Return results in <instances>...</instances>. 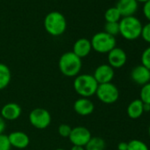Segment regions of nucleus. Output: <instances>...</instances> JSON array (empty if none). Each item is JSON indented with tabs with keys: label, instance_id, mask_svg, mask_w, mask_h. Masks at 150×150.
<instances>
[{
	"label": "nucleus",
	"instance_id": "26",
	"mask_svg": "<svg viewBox=\"0 0 150 150\" xmlns=\"http://www.w3.org/2000/svg\"><path fill=\"white\" fill-rule=\"evenodd\" d=\"M58 133L63 138H69V135L71 132V127L67 124H61L58 126Z\"/></svg>",
	"mask_w": 150,
	"mask_h": 150
},
{
	"label": "nucleus",
	"instance_id": "17",
	"mask_svg": "<svg viewBox=\"0 0 150 150\" xmlns=\"http://www.w3.org/2000/svg\"><path fill=\"white\" fill-rule=\"evenodd\" d=\"M144 103L139 99H135L132 101L127 107V115L132 119H137L142 116L144 113L143 110Z\"/></svg>",
	"mask_w": 150,
	"mask_h": 150
},
{
	"label": "nucleus",
	"instance_id": "1",
	"mask_svg": "<svg viewBox=\"0 0 150 150\" xmlns=\"http://www.w3.org/2000/svg\"><path fill=\"white\" fill-rule=\"evenodd\" d=\"M58 67L61 73L66 77H76L80 74L82 67L81 58L72 51L64 53L58 61Z\"/></svg>",
	"mask_w": 150,
	"mask_h": 150
},
{
	"label": "nucleus",
	"instance_id": "19",
	"mask_svg": "<svg viewBox=\"0 0 150 150\" xmlns=\"http://www.w3.org/2000/svg\"><path fill=\"white\" fill-rule=\"evenodd\" d=\"M106 147L105 140L101 137H92L85 146V150H104Z\"/></svg>",
	"mask_w": 150,
	"mask_h": 150
},
{
	"label": "nucleus",
	"instance_id": "30",
	"mask_svg": "<svg viewBox=\"0 0 150 150\" xmlns=\"http://www.w3.org/2000/svg\"><path fill=\"white\" fill-rule=\"evenodd\" d=\"M6 129V121L0 116V134H2Z\"/></svg>",
	"mask_w": 150,
	"mask_h": 150
},
{
	"label": "nucleus",
	"instance_id": "22",
	"mask_svg": "<svg viewBox=\"0 0 150 150\" xmlns=\"http://www.w3.org/2000/svg\"><path fill=\"white\" fill-rule=\"evenodd\" d=\"M139 100L143 103L150 104V82L142 86L139 94Z\"/></svg>",
	"mask_w": 150,
	"mask_h": 150
},
{
	"label": "nucleus",
	"instance_id": "14",
	"mask_svg": "<svg viewBox=\"0 0 150 150\" xmlns=\"http://www.w3.org/2000/svg\"><path fill=\"white\" fill-rule=\"evenodd\" d=\"M116 7L122 18L133 16L138 10V2L136 0H118Z\"/></svg>",
	"mask_w": 150,
	"mask_h": 150
},
{
	"label": "nucleus",
	"instance_id": "7",
	"mask_svg": "<svg viewBox=\"0 0 150 150\" xmlns=\"http://www.w3.org/2000/svg\"><path fill=\"white\" fill-rule=\"evenodd\" d=\"M29 122L36 129H46L51 123L50 113L43 108L34 109L29 114Z\"/></svg>",
	"mask_w": 150,
	"mask_h": 150
},
{
	"label": "nucleus",
	"instance_id": "15",
	"mask_svg": "<svg viewBox=\"0 0 150 150\" xmlns=\"http://www.w3.org/2000/svg\"><path fill=\"white\" fill-rule=\"evenodd\" d=\"M7 136H8L11 146L13 147L19 148V149L26 148L30 143L28 135L21 131L13 132Z\"/></svg>",
	"mask_w": 150,
	"mask_h": 150
},
{
	"label": "nucleus",
	"instance_id": "16",
	"mask_svg": "<svg viewBox=\"0 0 150 150\" xmlns=\"http://www.w3.org/2000/svg\"><path fill=\"white\" fill-rule=\"evenodd\" d=\"M92 50L91 42L87 38H80L73 44L72 52L80 58L86 57Z\"/></svg>",
	"mask_w": 150,
	"mask_h": 150
},
{
	"label": "nucleus",
	"instance_id": "6",
	"mask_svg": "<svg viewBox=\"0 0 150 150\" xmlns=\"http://www.w3.org/2000/svg\"><path fill=\"white\" fill-rule=\"evenodd\" d=\"M97 98L105 104H112L119 98V90L117 86L111 82L99 84L96 93Z\"/></svg>",
	"mask_w": 150,
	"mask_h": 150
},
{
	"label": "nucleus",
	"instance_id": "33",
	"mask_svg": "<svg viewBox=\"0 0 150 150\" xmlns=\"http://www.w3.org/2000/svg\"><path fill=\"white\" fill-rule=\"evenodd\" d=\"M136 1L138 2V3H146V2H147V1H149V0H136Z\"/></svg>",
	"mask_w": 150,
	"mask_h": 150
},
{
	"label": "nucleus",
	"instance_id": "24",
	"mask_svg": "<svg viewBox=\"0 0 150 150\" xmlns=\"http://www.w3.org/2000/svg\"><path fill=\"white\" fill-rule=\"evenodd\" d=\"M141 64L150 70V47L144 50L141 54Z\"/></svg>",
	"mask_w": 150,
	"mask_h": 150
},
{
	"label": "nucleus",
	"instance_id": "31",
	"mask_svg": "<svg viewBox=\"0 0 150 150\" xmlns=\"http://www.w3.org/2000/svg\"><path fill=\"white\" fill-rule=\"evenodd\" d=\"M70 150H85V147H84V146H75V145H72V146L71 147Z\"/></svg>",
	"mask_w": 150,
	"mask_h": 150
},
{
	"label": "nucleus",
	"instance_id": "29",
	"mask_svg": "<svg viewBox=\"0 0 150 150\" xmlns=\"http://www.w3.org/2000/svg\"><path fill=\"white\" fill-rule=\"evenodd\" d=\"M117 149L118 150H127L128 149V142H119L117 145Z\"/></svg>",
	"mask_w": 150,
	"mask_h": 150
},
{
	"label": "nucleus",
	"instance_id": "21",
	"mask_svg": "<svg viewBox=\"0 0 150 150\" xmlns=\"http://www.w3.org/2000/svg\"><path fill=\"white\" fill-rule=\"evenodd\" d=\"M127 150H149L147 145L139 139H132L128 142Z\"/></svg>",
	"mask_w": 150,
	"mask_h": 150
},
{
	"label": "nucleus",
	"instance_id": "18",
	"mask_svg": "<svg viewBox=\"0 0 150 150\" xmlns=\"http://www.w3.org/2000/svg\"><path fill=\"white\" fill-rule=\"evenodd\" d=\"M12 73L10 68L3 64L0 63V90H3L8 87L11 82Z\"/></svg>",
	"mask_w": 150,
	"mask_h": 150
},
{
	"label": "nucleus",
	"instance_id": "13",
	"mask_svg": "<svg viewBox=\"0 0 150 150\" xmlns=\"http://www.w3.org/2000/svg\"><path fill=\"white\" fill-rule=\"evenodd\" d=\"M21 107L15 103H8L1 109V116L4 120L13 121L18 119L21 115Z\"/></svg>",
	"mask_w": 150,
	"mask_h": 150
},
{
	"label": "nucleus",
	"instance_id": "35",
	"mask_svg": "<svg viewBox=\"0 0 150 150\" xmlns=\"http://www.w3.org/2000/svg\"><path fill=\"white\" fill-rule=\"evenodd\" d=\"M55 150H65V149H64V148H57Z\"/></svg>",
	"mask_w": 150,
	"mask_h": 150
},
{
	"label": "nucleus",
	"instance_id": "28",
	"mask_svg": "<svg viewBox=\"0 0 150 150\" xmlns=\"http://www.w3.org/2000/svg\"><path fill=\"white\" fill-rule=\"evenodd\" d=\"M142 12H143L144 16H145V17L147 19V21L150 22V0L144 4Z\"/></svg>",
	"mask_w": 150,
	"mask_h": 150
},
{
	"label": "nucleus",
	"instance_id": "12",
	"mask_svg": "<svg viewBox=\"0 0 150 150\" xmlns=\"http://www.w3.org/2000/svg\"><path fill=\"white\" fill-rule=\"evenodd\" d=\"M131 79L136 84L144 86L150 82V70L142 64L137 65L131 71Z\"/></svg>",
	"mask_w": 150,
	"mask_h": 150
},
{
	"label": "nucleus",
	"instance_id": "23",
	"mask_svg": "<svg viewBox=\"0 0 150 150\" xmlns=\"http://www.w3.org/2000/svg\"><path fill=\"white\" fill-rule=\"evenodd\" d=\"M104 32L115 37L119 34L118 22H106L104 26Z\"/></svg>",
	"mask_w": 150,
	"mask_h": 150
},
{
	"label": "nucleus",
	"instance_id": "5",
	"mask_svg": "<svg viewBox=\"0 0 150 150\" xmlns=\"http://www.w3.org/2000/svg\"><path fill=\"white\" fill-rule=\"evenodd\" d=\"M90 42L92 50L102 54H108L116 47L117 44L116 38L105 32H99L94 35Z\"/></svg>",
	"mask_w": 150,
	"mask_h": 150
},
{
	"label": "nucleus",
	"instance_id": "34",
	"mask_svg": "<svg viewBox=\"0 0 150 150\" xmlns=\"http://www.w3.org/2000/svg\"><path fill=\"white\" fill-rule=\"evenodd\" d=\"M148 135H149V137H150V125H149V127H148Z\"/></svg>",
	"mask_w": 150,
	"mask_h": 150
},
{
	"label": "nucleus",
	"instance_id": "3",
	"mask_svg": "<svg viewBox=\"0 0 150 150\" xmlns=\"http://www.w3.org/2000/svg\"><path fill=\"white\" fill-rule=\"evenodd\" d=\"M119 34L128 41H133L140 37L142 24L139 19L134 16L124 17L119 22Z\"/></svg>",
	"mask_w": 150,
	"mask_h": 150
},
{
	"label": "nucleus",
	"instance_id": "8",
	"mask_svg": "<svg viewBox=\"0 0 150 150\" xmlns=\"http://www.w3.org/2000/svg\"><path fill=\"white\" fill-rule=\"evenodd\" d=\"M92 138L90 131L85 126H76L71 128V132L69 135V139L72 145L84 146Z\"/></svg>",
	"mask_w": 150,
	"mask_h": 150
},
{
	"label": "nucleus",
	"instance_id": "32",
	"mask_svg": "<svg viewBox=\"0 0 150 150\" xmlns=\"http://www.w3.org/2000/svg\"><path fill=\"white\" fill-rule=\"evenodd\" d=\"M143 110H144V112H149V111H150V104L144 103V105H143Z\"/></svg>",
	"mask_w": 150,
	"mask_h": 150
},
{
	"label": "nucleus",
	"instance_id": "9",
	"mask_svg": "<svg viewBox=\"0 0 150 150\" xmlns=\"http://www.w3.org/2000/svg\"><path fill=\"white\" fill-rule=\"evenodd\" d=\"M94 78L98 84H105L112 81L115 71L114 69L108 64H103L96 67L93 74Z\"/></svg>",
	"mask_w": 150,
	"mask_h": 150
},
{
	"label": "nucleus",
	"instance_id": "20",
	"mask_svg": "<svg viewBox=\"0 0 150 150\" xmlns=\"http://www.w3.org/2000/svg\"><path fill=\"white\" fill-rule=\"evenodd\" d=\"M104 19L106 22H119L122 19L120 13L117 9V7H110L104 13Z\"/></svg>",
	"mask_w": 150,
	"mask_h": 150
},
{
	"label": "nucleus",
	"instance_id": "27",
	"mask_svg": "<svg viewBox=\"0 0 150 150\" xmlns=\"http://www.w3.org/2000/svg\"><path fill=\"white\" fill-rule=\"evenodd\" d=\"M140 36L142 37V39L146 42L150 43V22H148L146 25L142 26V30H141Z\"/></svg>",
	"mask_w": 150,
	"mask_h": 150
},
{
	"label": "nucleus",
	"instance_id": "25",
	"mask_svg": "<svg viewBox=\"0 0 150 150\" xmlns=\"http://www.w3.org/2000/svg\"><path fill=\"white\" fill-rule=\"evenodd\" d=\"M12 146L10 144L8 136L2 133L0 134V150H11Z\"/></svg>",
	"mask_w": 150,
	"mask_h": 150
},
{
	"label": "nucleus",
	"instance_id": "11",
	"mask_svg": "<svg viewBox=\"0 0 150 150\" xmlns=\"http://www.w3.org/2000/svg\"><path fill=\"white\" fill-rule=\"evenodd\" d=\"M73 110L78 115L86 117L91 115L95 110V104L89 98L81 97L74 102Z\"/></svg>",
	"mask_w": 150,
	"mask_h": 150
},
{
	"label": "nucleus",
	"instance_id": "10",
	"mask_svg": "<svg viewBox=\"0 0 150 150\" xmlns=\"http://www.w3.org/2000/svg\"><path fill=\"white\" fill-rule=\"evenodd\" d=\"M127 61V55L125 51L121 49L115 47L108 53V64H110L113 69L123 67Z\"/></svg>",
	"mask_w": 150,
	"mask_h": 150
},
{
	"label": "nucleus",
	"instance_id": "2",
	"mask_svg": "<svg viewBox=\"0 0 150 150\" xmlns=\"http://www.w3.org/2000/svg\"><path fill=\"white\" fill-rule=\"evenodd\" d=\"M98 83L91 74H79L73 81V88L81 97L89 98L96 95Z\"/></svg>",
	"mask_w": 150,
	"mask_h": 150
},
{
	"label": "nucleus",
	"instance_id": "4",
	"mask_svg": "<svg viewBox=\"0 0 150 150\" xmlns=\"http://www.w3.org/2000/svg\"><path fill=\"white\" fill-rule=\"evenodd\" d=\"M44 28L48 34L53 36H59L66 30V20L64 16L57 11L50 12L44 19Z\"/></svg>",
	"mask_w": 150,
	"mask_h": 150
}]
</instances>
